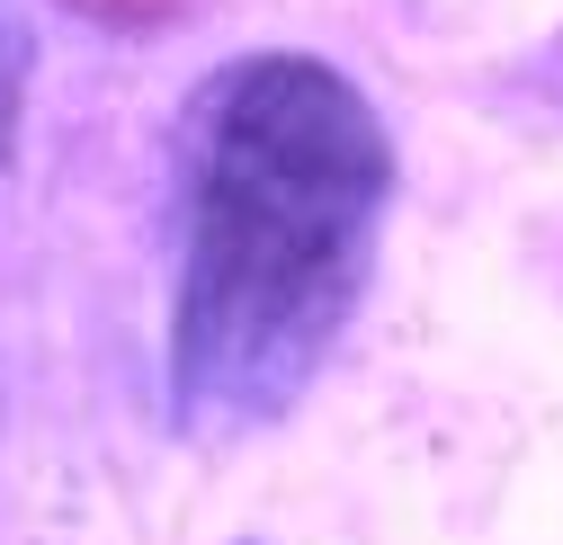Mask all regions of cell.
Masks as SVG:
<instances>
[{
	"label": "cell",
	"mask_w": 563,
	"mask_h": 545,
	"mask_svg": "<svg viewBox=\"0 0 563 545\" xmlns=\"http://www.w3.org/2000/svg\"><path fill=\"white\" fill-rule=\"evenodd\" d=\"M394 134L322 54H242L179 134L170 412L197 438L287 421L376 278Z\"/></svg>",
	"instance_id": "obj_1"
},
{
	"label": "cell",
	"mask_w": 563,
	"mask_h": 545,
	"mask_svg": "<svg viewBox=\"0 0 563 545\" xmlns=\"http://www.w3.org/2000/svg\"><path fill=\"white\" fill-rule=\"evenodd\" d=\"M27 27L10 19V0H0V162H10V144H19V108H27Z\"/></svg>",
	"instance_id": "obj_2"
}]
</instances>
